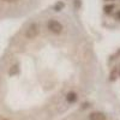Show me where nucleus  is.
<instances>
[{"mask_svg": "<svg viewBox=\"0 0 120 120\" xmlns=\"http://www.w3.org/2000/svg\"><path fill=\"white\" fill-rule=\"evenodd\" d=\"M37 35H38V26H37V24H35V23L30 24V25L28 26V29L25 30V36H26V38L33 40V38H35Z\"/></svg>", "mask_w": 120, "mask_h": 120, "instance_id": "nucleus-1", "label": "nucleus"}, {"mask_svg": "<svg viewBox=\"0 0 120 120\" xmlns=\"http://www.w3.org/2000/svg\"><path fill=\"white\" fill-rule=\"evenodd\" d=\"M48 29L54 34H60L63 31V25L58 21H55V19H51V21L48 22Z\"/></svg>", "mask_w": 120, "mask_h": 120, "instance_id": "nucleus-2", "label": "nucleus"}, {"mask_svg": "<svg viewBox=\"0 0 120 120\" xmlns=\"http://www.w3.org/2000/svg\"><path fill=\"white\" fill-rule=\"evenodd\" d=\"M89 119L90 120H107L106 119V115L101 112H94L89 115Z\"/></svg>", "mask_w": 120, "mask_h": 120, "instance_id": "nucleus-3", "label": "nucleus"}, {"mask_svg": "<svg viewBox=\"0 0 120 120\" xmlns=\"http://www.w3.org/2000/svg\"><path fill=\"white\" fill-rule=\"evenodd\" d=\"M66 98H67V101H68V102H75L76 100H77V96H76L75 93H70V94L67 95Z\"/></svg>", "mask_w": 120, "mask_h": 120, "instance_id": "nucleus-4", "label": "nucleus"}, {"mask_svg": "<svg viewBox=\"0 0 120 120\" xmlns=\"http://www.w3.org/2000/svg\"><path fill=\"white\" fill-rule=\"evenodd\" d=\"M105 8H106V12L109 13V12H111V10H113V6H106Z\"/></svg>", "mask_w": 120, "mask_h": 120, "instance_id": "nucleus-5", "label": "nucleus"}, {"mask_svg": "<svg viewBox=\"0 0 120 120\" xmlns=\"http://www.w3.org/2000/svg\"><path fill=\"white\" fill-rule=\"evenodd\" d=\"M15 72H17V66H12V68H11V71H10V73H15Z\"/></svg>", "mask_w": 120, "mask_h": 120, "instance_id": "nucleus-6", "label": "nucleus"}, {"mask_svg": "<svg viewBox=\"0 0 120 120\" xmlns=\"http://www.w3.org/2000/svg\"><path fill=\"white\" fill-rule=\"evenodd\" d=\"M3 1H5V3H15V1H17V0H3Z\"/></svg>", "mask_w": 120, "mask_h": 120, "instance_id": "nucleus-7", "label": "nucleus"}, {"mask_svg": "<svg viewBox=\"0 0 120 120\" xmlns=\"http://www.w3.org/2000/svg\"><path fill=\"white\" fill-rule=\"evenodd\" d=\"M3 120H7V119H3Z\"/></svg>", "mask_w": 120, "mask_h": 120, "instance_id": "nucleus-8", "label": "nucleus"}]
</instances>
